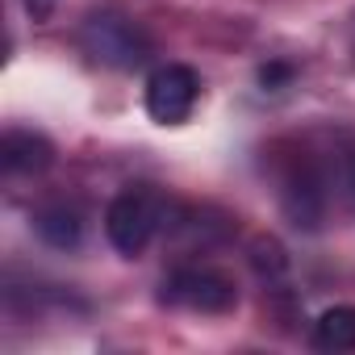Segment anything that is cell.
I'll list each match as a JSON object with an SVG mask.
<instances>
[{"instance_id":"obj_8","label":"cell","mask_w":355,"mask_h":355,"mask_svg":"<svg viewBox=\"0 0 355 355\" xmlns=\"http://www.w3.org/2000/svg\"><path fill=\"white\" fill-rule=\"evenodd\" d=\"M284 80H293V67H280V63H272V67H259V84H263V88H272V92H276Z\"/></svg>"},{"instance_id":"obj_2","label":"cell","mask_w":355,"mask_h":355,"mask_svg":"<svg viewBox=\"0 0 355 355\" xmlns=\"http://www.w3.org/2000/svg\"><path fill=\"white\" fill-rule=\"evenodd\" d=\"M80 42L96 63L117 67V71H134V67H142L150 59V38L130 17H117V13L88 17L84 30H80Z\"/></svg>"},{"instance_id":"obj_9","label":"cell","mask_w":355,"mask_h":355,"mask_svg":"<svg viewBox=\"0 0 355 355\" xmlns=\"http://www.w3.org/2000/svg\"><path fill=\"white\" fill-rule=\"evenodd\" d=\"M26 9L34 13V21H46L55 13V0H26Z\"/></svg>"},{"instance_id":"obj_6","label":"cell","mask_w":355,"mask_h":355,"mask_svg":"<svg viewBox=\"0 0 355 355\" xmlns=\"http://www.w3.org/2000/svg\"><path fill=\"white\" fill-rule=\"evenodd\" d=\"M34 226H38L42 243H51V247H59V251H71V247H80V239H84V218H80V209H71V205H51V209H42V214L34 218Z\"/></svg>"},{"instance_id":"obj_5","label":"cell","mask_w":355,"mask_h":355,"mask_svg":"<svg viewBox=\"0 0 355 355\" xmlns=\"http://www.w3.org/2000/svg\"><path fill=\"white\" fill-rule=\"evenodd\" d=\"M55 159V146L42 138V134H30V130H9L0 138V167L9 175H34V171H46Z\"/></svg>"},{"instance_id":"obj_7","label":"cell","mask_w":355,"mask_h":355,"mask_svg":"<svg viewBox=\"0 0 355 355\" xmlns=\"http://www.w3.org/2000/svg\"><path fill=\"white\" fill-rule=\"evenodd\" d=\"M313 347L322 351H355V305H334L313 322Z\"/></svg>"},{"instance_id":"obj_1","label":"cell","mask_w":355,"mask_h":355,"mask_svg":"<svg viewBox=\"0 0 355 355\" xmlns=\"http://www.w3.org/2000/svg\"><path fill=\"white\" fill-rule=\"evenodd\" d=\"M163 214H167V201L159 189L150 184H130L125 193L113 197V205L105 209V234L109 243L121 251V255H142L150 247V239L159 234L163 226Z\"/></svg>"},{"instance_id":"obj_4","label":"cell","mask_w":355,"mask_h":355,"mask_svg":"<svg viewBox=\"0 0 355 355\" xmlns=\"http://www.w3.org/2000/svg\"><path fill=\"white\" fill-rule=\"evenodd\" d=\"M197 96H201V80L184 63H167V67L150 71V80H146V113L159 125H180V121H189Z\"/></svg>"},{"instance_id":"obj_3","label":"cell","mask_w":355,"mask_h":355,"mask_svg":"<svg viewBox=\"0 0 355 355\" xmlns=\"http://www.w3.org/2000/svg\"><path fill=\"white\" fill-rule=\"evenodd\" d=\"M167 305L175 309H193V313H226L239 305V288L230 276L214 272V268H180L163 280L159 293Z\"/></svg>"}]
</instances>
